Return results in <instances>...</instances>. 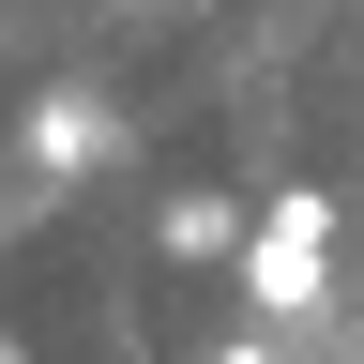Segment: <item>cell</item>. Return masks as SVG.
Instances as JSON below:
<instances>
[{"mask_svg":"<svg viewBox=\"0 0 364 364\" xmlns=\"http://www.w3.org/2000/svg\"><path fill=\"white\" fill-rule=\"evenodd\" d=\"M107 152H122L107 91H76V76H61V91H31V167H46V182H76V167H107Z\"/></svg>","mask_w":364,"mask_h":364,"instance_id":"obj_2","label":"cell"},{"mask_svg":"<svg viewBox=\"0 0 364 364\" xmlns=\"http://www.w3.org/2000/svg\"><path fill=\"white\" fill-rule=\"evenodd\" d=\"M213 364H289V349H258V334H228V349H213Z\"/></svg>","mask_w":364,"mask_h":364,"instance_id":"obj_4","label":"cell"},{"mask_svg":"<svg viewBox=\"0 0 364 364\" xmlns=\"http://www.w3.org/2000/svg\"><path fill=\"white\" fill-rule=\"evenodd\" d=\"M228 273H243V304H258V318H318V289H334V198H318V182L258 198Z\"/></svg>","mask_w":364,"mask_h":364,"instance_id":"obj_1","label":"cell"},{"mask_svg":"<svg viewBox=\"0 0 364 364\" xmlns=\"http://www.w3.org/2000/svg\"><path fill=\"white\" fill-rule=\"evenodd\" d=\"M0 364H31V349H16V334H0Z\"/></svg>","mask_w":364,"mask_h":364,"instance_id":"obj_5","label":"cell"},{"mask_svg":"<svg viewBox=\"0 0 364 364\" xmlns=\"http://www.w3.org/2000/svg\"><path fill=\"white\" fill-rule=\"evenodd\" d=\"M152 243H167L182 273H228V258H243V198H228V182H182V198L152 213Z\"/></svg>","mask_w":364,"mask_h":364,"instance_id":"obj_3","label":"cell"}]
</instances>
